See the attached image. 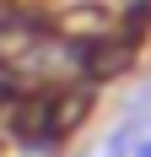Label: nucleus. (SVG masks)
<instances>
[{
  "instance_id": "1",
  "label": "nucleus",
  "mask_w": 151,
  "mask_h": 157,
  "mask_svg": "<svg viewBox=\"0 0 151 157\" xmlns=\"http://www.w3.org/2000/svg\"><path fill=\"white\" fill-rule=\"evenodd\" d=\"M16 92H22V76H16V71H11L6 60H0V103H11Z\"/></svg>"
}]
</instances>
